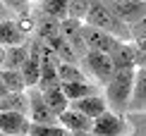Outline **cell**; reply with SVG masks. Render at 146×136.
<instances>
[{"label":"cell","instance_id":"6da1fadb","mask_svg":"<svg viewBox=\"0 0 146 136\" xmlns=\"http://www.w3.org/2000/svg\"><path fill=\"white\" fill-rule=\"evenodd\" d=\"M134 74H137V67L115 69L110 81L103 86V96H106L108 110H113L117 115L129 112V100H132V91H134Z\"/></svg>","mask_w":146,"mask_h":136},{"label":"cell","instance_id":"7a4b0ae2","mask_svg":"<svg viewBox=\"0 0 146 136\" xmlns=\"http://www.w3.org/2000/svg\"><path fill=\"white\" fill-rule=\"evenodd\" d=\"M84 24H89V26H96L101 29V31H108L113 36H117L120 41H132V31H129V24H125L120 19L115 12L108 7L106 0H91L86 15H84Z\"/></svg>","mask_w":146,"mask_h":136},{"label":"cell","instance_id":"3957f363","mask_svg":"<svg viewBox=\"0 0 146 136\" xmlns=\"http://www.w3.org/2000/svg\"><path fill=\"white\" fill-rule=\"evenodd\" d=\"M79 67H82L89 77H94L96 84H101V86H106L110 81V77L115 74L113 57L108 53H101V50H86L84 57L79 60Z\"/></svg>","mask_w":146,"mask_h":136},{"label":"cell","instance_id":"277c9868","mask_svg":"<svg viewBox=\"0 0 146 136\" xmlns=\"http://www.w3.org/2000/svg\"><path fill=\"white\" fill-rule=\"evenodd\" d=\"M91 131L98 134V136H129L132 124H129L127 117L113 112V110H106L103 115H98V117L94 119Z\"/></svg>","mask_w":146,"mask_h":136},{"label":"cell","instance_id":"5b68a950","mask_svg":"<svg viewBox=\"0 0 146 136\" xmlns=\"http://www.w3.org/2000/svg\"><path fill=\"white\" fill-rule=\"evenodd\" d=\"M27 96H29V119L34 124H55L58 122V115L48 108L46 98H43V91L38 86H31L27 88Z\"/></svg>","mask_w":146,"mask_h":136},{"label":"cell","instance_id":"8992f818","mask_svg":"<svg viewBox=\"0 0 146 136\" xmlns=\"http://www.w3.org/2000/svg\"><path fill=\"white\" fill-rule=\"evenodd\" d=\"M82 34H84V41H86L89 50H101V53H108V55H113L117 50V46L122 43L117 36H113L108 31H101L96 26H89V24L82 26Z\"/></svg>","mask_w":146,"mask_h":136},{"label":"cell","instance_id":"52a82bcc","mask_svg":"<svg viewBox=\"0 0 146 136\" xmlns=\"http://www.w3.org/2000/svg\"><path fill=\"white\" fill-rule=\"evenodd\" d=\"M108 7L120 17L125 24H137L146 17V0H106Z\"/></svg>","mask_w":146,"mask_h":136},{"label":"cell","instance_id":"ba28073f","mask_svg":"<svg viewBox=\"0 0 146 136\" xmlns=\"http://www.w3.org/2000/svg\"><path fill=\"white\" fill-rule=\"evenodd\" d=\"M82 26H84L82 19H72V17L60 19V36H62V38L72 46V50L77 53L79 60H82L84 53L89 50V48H86V41H84V34H82Z\"/></svg>","mask_w":146,"mask_h":136},{"label":"cell","instance_id":"9c48e42d","mask_svg":"<svg viewBox=\"0 0 146 136\" xmlns=\"http://www.w3.org/2000/svg\"><path fill=\"white\" fill-rule=\"evenodd\" d=\"M41 46H43V41L41 38H34L31 41V53H29L27 62L22 65V77H24V84H27V88H31V86H38V77H41Z\"/></svg>","mask_w":146,"mask_h":136},{"label":"cell","instance_id":"30bf717a","mask_svg":"<svg viewBox=\"0 0 146 136\" xmlns=\"http://www.w3.org/2000/svg\"><path fill=\"white\" fill-rule=\"evenodd\" d=\"M31 119L24 112H0V129L7 136H29Z\"/></svg>","mask_w":146,"mask_h":136},{"label":"cell","instance_id":"8fae6325","mask_svg":"<svg viewBox=\"0 0 146 136\" xmlns=\"http://www.w3.org/2000/svg\"><path fill=\"white\" fill-rule=\"evenodd\" d=\"M72 110H77V112L91 117V119H96L98 115H103L108 110V103H106V96L96 93V96H86V98H79V100H72L70 103Z\"/></svg>","mask_w":146,"mask_h":136},{"label":"cell","instance_id":"7c38bea8","mask_svg":"<svg viewBox=\"0 0 146 136\" xmlns=\"http://www.w3.org/2000/svg\"><path fill=\"white\" fill-rule=\"evenodd\" d=\"M22 43H27V34L19 29L15 17L0 22V46L10 48V46H22Z\"/></svg>","mask_w":146,"mask_h":136},{"label":"cell","instance_id":"4fadbf2b","mask_svg":"<svg viewBox=\"0 0 146 136\" xmlns=\"http://www.w3.org/2000/svg\"><path fill=\"white\" fill-rule=\"evenodd\" d=\"M58 122L67 129V131H91V127H94V119H91V117L77 112V110H72V108H67L65 112H60Z\"/></svg>","mask_w":146,"mask_h":136},{"label":"cell","instance_id":"5bb4252c","mask_svg":"<svg viewBox=\"0 0 146 136\" xmlns=\"http://www.w3.org/2000/svg\"><path fill=\"white\" fill-rule=\"evenodd\" d=\"M146 110V67H139L134 74V91L129 100V112H144Z\"/></svg>","mask_w":146,"mask_h":136},{"label":"cell","instance_id":"9a60e30c","mask_svg":"<svg viewBox=\"0 0 146 136\" xmlns=\"http://www.w3.org/2000/svg\"><path fill=\"white\" fill-rule=\"evenodd\" d=\"M0 112H29V96L27 91H7L0 98Z\"/></svg>","mask_w":146,"mask_h":136},{"label":"cell","instance_id":"2e32d148","mask_svg":"<svg viewBox=\"0 0 146 136\" xmlns=\"http://www.w3.org/2000/svg\"><path fill=\"white\" fill-rule=\"evenodd\" d=\"M62 93L67 96V100L72 103V100H79V98L101 93V84H91V81H70V84H62Z\"/></svg>","mask_w":146,"mask_h":136},{"label":"cell","instance_id":"e0dca14e","mask_svg":"<svg viewBox=\"0 0 146 136\" xmlns=\"http://www.w3.org/2000/svg\"><path fill=\"white\" fill-rule=\"evenodd\" d=\"M110 57H113L115 69H122V67H137V46H134V41H122Z\"/></svg>","mask_w":146,"mask_h":136},{"label":"cell","instance_id":"ac0fdd59","mask_svg":"<svg viewBox=\"0 0 146 136\" xmlns=\"http://www.w3.org/2000/svg\"><path fill=\"white\" fill-rule=\"evenodd\" d=\"M29 53H31L29 43H22V46H10L7 53H5L3 67H7V69H22V65L27 62V57H29Z\"/></svg>","mask_w":146,"mask_h":136},{"label":"cell","instance_id":"d6986e66","mask_svg":"<svg viewBox=\"0 0 146 136\" xmlns=\"http://www.w3.org/2000/svg\"><path fill=\"white\" fill-rule=\"evenodd\" d=\"M60 34V19L55 17H48L41 12V19H36V38L41 41H50L53 36Z\"/></svg>","mask_w":146,"mask_h":136},{"label":"cell","instance_id":"ffe728a7","mask_svg":"<svg viewBox=\"0 0 146 136\" xmlns=\"http://www.w3.org/2000/svg\"><path fill=\"white\" fill-rule=\"evenodd\" d=\"M46 43L53 48V53H55L58 57H60V62H74V65H79L77 53L72 50V46H70V43L65 41L60 34H58V36H53V38H50V41H46Z\"/></svg>","mask_w":146,"mask_h":136},{"label":"cell","instance_id":"44dd1931","mask_svg":"<svg viewBox=\"0 0 146 136\" xmlns=\"http://www.w3.org/2000/svg\"><path fill=\"white\" fill-rule=\"evenodd\" d=\"M58 77H60V81H62V84H70V81H89L86 72H84L79 65H74V62H60L58 65Z\"/></svg>","mask_w":146,"mask_h":136},{"label":"cell","instance_id":"7402d4cb","mask_svg":"<svg viewBox=\"0 0 146 136\" xmlns=\"http://www.w3.org/2000/svg\"><path fill=\"white\" fill-rule=\"evenodd\" d=\"M43 98H46L48 108H50L55 115L65 112V110L70 108V100H67V96L62 93V86H58V88H48V91H43Z\"/></svg>","mask_w":146,"mask_h":136},{"label":"cell","instance_id":"603a6c76","mask_svg":"<svg viewBox=\"0 0 146 136\" xmlns=\"http://www.w3.org/2000/svg\"><path fill=\"white\" fill-rule=\"evenodd\" d=\"M0 81L7 86V91H27V84H24V77L19 69L0 67Z\"/></svg>","mask_w":146,"mask_h":136},{"label":"cell","instance_id":"cb8c5ba5","mask_svg":"<svg viewBox=\"0 0 146 136\" xmlns=\"http://www.w3.org/2000/svg\"><path fill=\"white\" fill-rule=\"evenodd\" d=\"M41 3V12L55 19H65L67 17V3L70 0H38Z\"/></svg>","mask_w":146,"mask_h":136},{"label":"cell","instance_id":"d4e9b609","mask_svg":"<svg viewBox=\"0 0 146 136\" xmlns=\"http://www.w3.org/2000/svg\"><path fill=\"white\" fill-rule=\"evenodd\" d=\"M29 136H70V131L60 122H55V124H34L31 122Z\"/></svg>","mask_w":146,"mask_h":136},{"label":"cell","instance_id":"484cf974","mask_svg":"<svg viewBox=\"0 0 146 136\" xmlns=\"http://www.w3.org/2000/svg\"><path fill=\"white\" fill-rule=\"evenodd\" d=\"M129 117V124H132V131L129 136H146V110L144 112H127Z\"/></svg>","mask_w":146,"mask_h":136},{"label":"cell","instance_id":"4316f807","mask_svg":"<svg viewBox=\"0 0 146 136\" xmlns=\"http://www.w3.org/2000/svg\"><path fill=\"white\" fill-rule=\"evenodd\" d=\"M89 5H91V0H70L67 3V17H72V19H84Z\"/></svg>","mask_w":146,"mask_h":136},{"label":"cell","instance_id":"83f0119b","mask_svg":"<svg viewBox=\"0 0 146 136\" xmlns=\"http://www.w3.org/2000/svg\"><path fill=\"white\" fill-rule=\"evenodd\" d=\"M129 31H132V41H137V38H146V17H144L141 22L132 24Z\"/></svg>","mask_w":146,"mask_h":136},{"label":"cell","instance_id":"f1b7e54d","mask_svg":"<svg viewBox=\"0 0 146 136\" xmlns=\"http://www.w3.org/2000/svg\"><path fill=\"white\" fill-rule=\"evenodd\" d=\"M10 17H12V10L3 3V0H0V22H3V19H10Z\"/></svg>","mask_w":146,"mask_h":136},{"label":"cell","instance_id":"f546056e","mask_svg":"<svg viewBox=\"0 0 146 136\" xmlns=\"http://www.w3.org/2000/svg\"><path fill=\"white\" fill-rule=\"evenodd\" d=\"M139 67H146V50H139L137 48V69Z\"/></svg>","mask_w":146,"mask_h":136},{"label":"cell","instance_id":"4dcf8cb0","mask_svg":"<svg viewBox=\"0 0 146 136\" xmlns=\"http://www.w3.org/2000/svg\"><path fill=\"white\" fill-rule=\"evenodd\" d=\"M70 136H98L94 131H70Z\"/></svg>","mask_w":146,"mask_h":136},{"label":"cell","instance_id":"1f68e13d","mask_svg":"<svg viewBox=\"0 0 146 136\" xmlns=\"http://www.w3.org/2000/svg\"><path fill=\"white\" fill-rule=\"evenodd\" d=\"M5 53H7V48L0 46V67H3V62H5Z\"/></svg>","mask_w":146,"mask_h":136},{"label":"cell","instance_id":"d6a6232c","mask_svg":"<svg viewBox=\"0 0 146 136\" xmlns=\"http://www.w3.org/2000/svg\"><path fill=\"white\" fill-rule=\"evenodd\" d=\"M0 136H7V134H3V129H0Z\"/></svg>","mask_w":146,"mask_h":136},{"label":"cell","instance_id":"836d02e7","mask_svg":"<svg viewBox=\"0 0 146 136\" xmlns=\"http://www.w3.org/2000/svg\"><path fill=\"white\" fill-rule=\"evenodd\" d=\"M27 3H36V0H27Z\"/></svg>","mask_w":146,"mask_h":136}]
</instances>
